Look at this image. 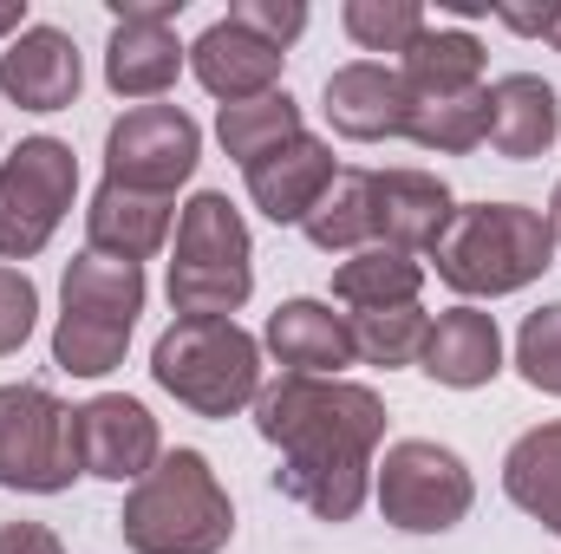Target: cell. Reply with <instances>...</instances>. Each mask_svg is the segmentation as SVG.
Returning a JSON list of instances; mask_svg holds the SVG:
<instances>
[{"mask_svg":"<svg viewBox=\"0 0 561 554\" xmlns=\"http://www.w3.org/2000/svg\"><path fill=\"white\" fill-rule=\"evenodd\" d=\"M300 235L320 255H359V249H373L379 242V229H373V170H340L333 189L300 222Z\"/></svg>","mask_w":561,"mask_h":554,"instance_id":"cell-25","label":"cell"},{"mask_svg":"<svg viewBox=\"0 0 561 554\" xmlns=\"http://www.w3.org/2000/svg\"><path fill=\"white\" fill-rule=\"evenodd\" d=\"M144 300H150V280L138 262H112V255H72L66 275H59V313H79V320H105V326H138Z\"/></svg>","mask_w":561,"mask_h":554,"instance_id":"cell-21","label":"cell"},{"mask_svg":"<svg viewBox=\"0 0 561 554\" xmlns=\"http://www.w3.org/2000/svg\"><path fill=\"white\" fill-rule=\"evenodd\" d=\"M503 496L523 516H536L549 535H561V417L523 430L510 443V457H503Z\"/></svg>","mask_w":561,"mask_h":554,"instance_id":"cell-24","label":"cell"},{"mask_svg":"<svg viewBox=\"0 0 561 554\" xmlns=\"http://www.w3.org/2000/svg\"><path fill=\"white\" fill-rule=\"evenodd\" d=\"M183 0H112V39H105V85L118 99L157 105L176 72L190 66V46L176 39Z\"/></svg>","mask_w":561,"mask_h":554,"instance_id":"cell-10","label":"cell"},{"mask_svg":"<svg viewBox=\"0 0 561 554\" xmlns=\"http://www.w3.org/2000/svg\"><path fill=\"white\" fill-rule=\"evenodd\" d=\"M20 33H26V7L7 0V7H0V39H20Z\"/></svg>","mask_w":561,"mask_h":554,"instance_id":"cell-36","label":"cell"},{"mask_svg":"<svg viewBox=\"0 0 561 554\" xmlns=\"http://www.w3.org/2000/svg\"><path fill=\"white\" fill-rule=\"evenodd\" d=\"M176 320H236L255 293V235L222 189H196L176 209L170 235V280Z\"/></svg>","mask_w":561,"mask_h":554,"instance_id":"cell-4","label":"cell"},{"mask_svg":"<svg viewBox=\"0 0 561 554\" xmlns=\"http://www.w3.org/2000/svg\"><path fill=\"white\" fill-rule=\"evenodd\" d=\"M333 176H340V163H333V143L313 138V131L287 138L280 150L255 157V163L242 170V183H249V203H255V209H262L275 229H300V222L313 216V203L333 189Z\"/></svg>","mask_w":561,"mask_h":554,"instance_id":"cell-14","label":"cell"},{"mask_svg":"<svg viewBox=\"0 0 561 554\" xmlns=\"http://www.w3.org/2000/svg\"><path fill=\"white\" fill-rule=\"evenodd\" d=\"M85 92V59L66 26H26L0 46V99L20 112H66Z\"/></svg>","mask_w":561,"mask_h":554,"instance_id":"cell-13","label":"cell"},{"mask_svg":"<svg viewBox=\"0 0 561 554\" xmlns=\"http://www.w3.org/2000/svg\"><path fill=\"white\" fill-rule=\"evenodd\" d=\"M203 163V125L183 105H131L105 131V183L176 196Z\"/></svg>","mask_w":561,"mask_h":554,"instance_id":"cell-9","label":"cell"},{"mask_svg":"<svg viewBox=\"0 0 561 554\" xmlns=\"http://www.w3.org/2000/svg\"><path fill=\"white\" fill-rule=\"evenodd\" d=\"M125 353H131V326H105V320H79V313H59V326H53V366L72 379H105L125 366Z\"/></svg>","mask_w":561,"mask_h":554,"instance_id":"cell-28","label":"cell"},{"mask_svg":"<svg viewBox=\"0 0 561 554\" xmlns=\"http://www.w3.org/2000/svg\"><path fill=\"white\" fill-rule=\"evenodd\" d=\"M516 372L523 385H536L542 399H561V300L536 307L516 333Z\"/></svg>","mask_w":561,"mask_h":554,"instance_id":"cell-31","label":"cell"},{"mask_svg":"<svg viewBox=\"0 0 561 554\" xmlns=\"http://www.w3.org/2000/svg\"><path fill=\"white\" fill-rule=\"evenodd\" d=\"M405 138L437 157H463L477 143H490V85L483 92H457V99H412V131Z\"/></svg>","mask_w":561,"mask_h":554,"instance_id":"cell-27","label":"cell"},{"mask_svg":"<svg viewBox=\"0 0 561 554\" xmlns=\"http://www.w3.org/2000/svg\"><path fill=\"white\" fill-rule=\"evenodd\" d=\"M255 430L275 450V489L320 522H353L373 496L386 399L359 379L280 372L255 399Z\"/></svg>","mask_w":561,"mask_h":554,"instance_id":"cell-1","label":"cell"},{"mask_svg":"<svg viewBox=\"0 0 561 554\" xmlns=\"http://www.w3.org/2000/svg\"><path fill=\"white\" fill-rule=\"evenodd\" d=\"M262 353H275L287 372H307V379H346V366H359L353 320L333 313V300H313V293H294L268 313Z\"/></svg>","mask_w":561,"mask_h":554,"instance_id":"cell-15","label":"cell"},{"mask_svg":"<svg viewBox=\"0 0 561 554\" xmlns=\"http://www.w3.org/2000/svg\"><path fill=\"white\" fill-rule=\"evenodd\" d=\"M431 268L437 280L483 307V300H503V293H523L556 268V235H549V216L529 209V203H457L450 229L437 235L431 249Z\"/></svg>","mask_w":561,"mask_h":554,"instance_id":"cell-2","label":"cell"},{"mask_svg":"<svg viewBox=\"0 0 561 554\" xmlns=\"http://www.w3.org/2000/svg\"><path fill=\"white\" fill-rule=\"evenodd\" d=\"M556 7H561V0H549V7H490V20H496V26H510V33H523V39H549Z\"/></svg>","mask_w":561,"mask_h":554,"instance_id":"cell-35","label":"cell"},{"mask_svg":"<svg viewBox=\"0 0 561 554\" xmlns=\"http://www.w3.org/2000/svg\"><path fill=\"white\" fill-rule=\"evenodd\" d=\"M0 554H66L46 522H0Z\"/></svg>","mask_w":561,"mask_h":554,"instance_id":"cell-34","label":"cell"},{"mask_svg":"<svg viewBox=\"0 0 561 554\" xmlns=\"http://www.w3.org/2000/svg\"><path fill=\"white\" fill-rule=\"evenodd\" d=\"M85 476L72 405L46 385H0V489L13 496H66Z\"/></svg>","mask_w":561,"mask_h":554,"instance_id":"cell-8","label":"cell"},{"mask_svg":"<svg viewBox=\"0 0 561 554\" xmlns=\"http://www.w3.org/2000/svg\"><path fill=\"white\" fill-rule=\"evenodd\" d=\"M79 203V157L66 138H20L0 157V262H33Z\"/></svg>","mask_w":561,"mask_h":554,"instance_id":"cell-7","label":"cell"},{"mask_svg":"<svg viewBox=\"0 0 561 554\" xmlns=\"http://www.w3.org/2000/svg\"><path fill=\"white\" fill-rule=\"evenodd\" d=\"M457 216V196L444 176L431 170H373V229L386 249H405V255H431L437 235L450 229Z\"/></svg>","mask_w":561,"mask_h":554,"instance_id":"cell-18","label":"cell"},{"mask_svg":"<svg viewBox=\"0 0 561 554\" xmlns=\"http://www.w3.org/2000/svg\"><path fill=\"white\" fill-rule=\"evenodd\" d=\"M373 503L405 535H450L470 516V503H477V476H470V463L450 443L399 437L373 463Z\"/></svg>","mask_w":561,"mask_h":554,"instance_id":"cell-6","label":"cell"},{"mask_svg":"<svg viewBox=\"0 0 561 554\" xmlns=\"http://www.w3.org/2000/svg\"><path fill=\"white\" fill-rule=\"evenodd\" d=\"M549 46L561 53V7H556V26H549Z\"/></svg>","mask_w":561,"mask_h":554,"instance_id":"cell-38","label":"cell"},{"mask_svg":"<svg viewBox=\"0 0 561 554\" xmlns=\"http://www.w3.org/2000/svg\"><path fill=\"white\" fill-rule=\"evenodd\" d=\"M280 66H287V53H275L268 39H255L249 26H236L229 13L209 20L190 39V72H196V85L216 105H249L262 92H280Z\"/></svg>","mask_w":561,"mask_h":554,"instance_id":"cell-16","label":"cell"},{"mask_svg":"<svg viewBox=\"0 0 561 554\" xmlns=\"http://www.w3.org/2000/svg\"><path fill=\"white\" fill-rule=\"evenodd\" d=\"M340 26H346V39L359 53H399L405 59L431 20H424L419 0H346L340 7Z\"/></svg>","mask_w":561,"mask_h":554,"instance_id":"cell-30","label":"cell"},{"mask_svg":"<svg viewBox=\"0 0 561 554\" xmlns=\"http://www.w3.org/2000/svg\"><path fill=\"white\" fill-rule=\"evenodd\" d=\"M176 235V196H144L125 183H99L85 203V249L112 262H150Z\"/></svg>","mask_w":561,"mask_h":554,"instance_id":"cell-17","label":"cell"},{"mask_svg":"<svg viewBox=\"0 0 561 554\" xmlns=\"http://www.w3.org/2000/svg\"><path fill=\"white\" fill-rule=\"evenodd\" d=\"M542 216H549V235H556V249H561V183H556V196H549V209H542Z\"/></svg>","mask_w":561,"mask_h":554,"instance_id":"cell-37","label":"cell"},{"mask_svg":"<svg viewBox=\"0 0 561 554\" xmlns=\"http://www.w3.org/2000/svg\"><path fill=\"white\" fill-rule=\"evenodd\" d=\"M490 53L470 26H424L419 46L399 59V79L412 99H457V92H483L490 79Z\"/></svg>","mask_w":561,"mask_h":554,"instance_id":"cell-22","label":"cell"},{"mask_svg":"<svg viewBox=\"0 0 561 554\" xmlns=\"http://www.w3.org/2000/svg\"><path fill=\"white\" fill-rule=\"evenodd\" d=\"M150 379L190 417H242L262 399V339L236 320H170L150 346Z\"/></svg>","mask_w":561,"mask_h":554,"instance_id":"cell-5","label":"cell"},{"mask_svg":"<svg viewBox=\"0 0 561 554\" xmlns=\"http://www.w3.org/2000/svg\"><path fill=\"white\" fill-rule=\"evenodd\" d=\"M72 424H79V463L99 483H138L163 457V430H157L150 405L125 399V392H99V399L72 405Z\"/></svg>","mask_w":561,"mask_h":554,"instance_id":"cell-11","label":"cell"},{"mask_svg":"<svg viewBox=\"0 0 561 554\" xmlns=\"http://www.w3.org/2000/svg\"><path fill=\"white\" fill-rule=\"evenodd\" d=\"M307 131V118H300V105H294V92L280 85V92H262V99H249V105H222L216 112V143L249 170L255 157H268L280 150L287 138H300Z\"/></svg>","mask_w":561,"mask_h":554,"instance_id":"cell-26","label":"cell"},{"mask_svg":"<svg viewBox=\"0 0 561 554\" xmlns=\"http://www.w3.org/2000/svg\"><path fill=\"white\" fill-rule=\"evenodd\" d=\"M424 293V255H405V249H359L333 268V300L346 313H386V307H419Z\"/></svg>","mask_w":561,"mask_h":554,"instance_id":"cell-23","label":"cell"},{"mask_svg":"<svg viewBox=\"0 0 561 554\" xmlns=\"http://www.w3.org/2000/svg\"><path fill=\"white\" fill-rule=\"evenodd\" d=\"M419 372H431L444 392H477V385H490V379L503 372V326H496V313H483V307H470V300L444 307V313L431 320V333H424Z\"/></svg>","mask_w":561,"mask_h":554,"instance_id":"cell-19","label":"cell"},{"mask_svg":"<svg viewBox=\"0 0 561 554\" xmlns=\"http://www.w3.org/2000/svg\"><path fill=\"white\" fill-rule=\"evenodd\" d=\"M118 535L131 554H222L236 542V503L203 450H163L125 489Z\"/></svg>","mask_w":561,"mask_h":554,"instance_id":"cell-3","label":"cell"},{"mask_svg":"<svg viewBox=\"0 0 561 554\" xmlns=\"http://www.w3.org/2000/svg\"><path fill=\"white\" fill-rule=\"evenodd\" d=\"M320 112L327 125L346 143H386L412 131V92L399 79V66L386 59H346L327 72V92H320Z\"/></svg>","mask_w":561,"mask_h":554,"instance_id":"cell-12","label":"cell"},{"mask_svg":"<svg viewBox=\"0 0 561 554\" xmlns=\"http://www.w3.org/2000/svg\"><path fill=\"white\" fill-rule=\"evenodd\" d=\"M353 320V346H359V366H419L424 333H431V313L424 307H386V313H346Z\"/></svg>","mask_w":561,"mask_h":554,"instance_id":"cell-29","label":"cell"},{"mask_svg":"<svg viewBox=\"0 0 561 554\" xmlns=\"http://www.w3.org/2000/svg\"><path fill=\"white\" fill-rule=\"evenodd\" d=\"M39 326V287L26 268H7L0 262V359H13Z\"/></svg>","mask_w":561,"mask_h":554,"instance_id":"cell-32","label":"cell"},{"mask_svg":"<svg viewBox=\"0 0 561 554\" xmlns=\"http://www.w3.org/2000/svg\"><path fill=\"white\" fill-rule=\"evenodd\" d=\"M229 20H236V26H249L255 39H268L275 53H287V46L307 33V7H300V0H236V7H229Z\"/></svg>","mask_w":561,"mask_h":554,"instance_id":"cell-33","label":"cell"},{"mask_svg":"<svg viewBox=\"0 0 561 554\" xmlns=\"http://www.w3.org/2000/svg\"><path fill=\"white\" fill-rule=\"evenodd\" d=\"M561 138V99L542 72H503L490 85V150L510 163H529Z\"/></svg>","mask_w":561,"mask_h":554,"instance_id":"cell-20","label":"cell"}]
</instances>
